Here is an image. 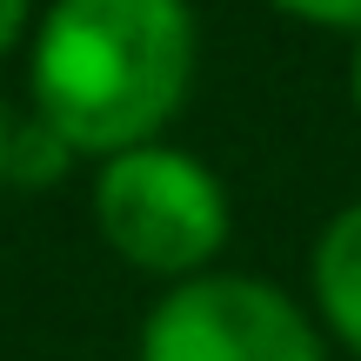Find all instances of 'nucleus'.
<instances>
[{
    "mask_svg": "<svg viewBox=\"0 0 361 361\" xmlns=\"http://www.w3.org/2000/svg\"><path fill=\"white\" fill-rule=\"evenodd\" d=\"M201 67L194 0H47L27 34V114L80 161L168 141Z\"/></svg>",
    "mask_w": 361,
    "mask_h": 361,
    "instance_id": "nucleus-1",
    "label": "nucleus"
},
{
    "mask_svg": "<svg viewBox=\"0 0 361 361\" xmlns=\"http://www.w3.org/2000/svg\"><path fill=\"white\" fill-rule=\"evenodd\" d=\"M87 214H94V234L128 268L154 274L161 288L207 274L234 228L221 174L180 141H147L114 161H94Z\"/></svg>",
    "mask_w": 361,
    "mask_h": 361,
    "instance_id": "nucleus-2",
    "label": "nucleus"
},
{
    "mask_svg": "<svg viewBox=\"0 0 361 361\" xmlns=\"http://www.w3.org/2000/svg\"><path fill=\"white\" fill-rule=\"evenodd\" d=\"M134 361H328V335L288 288L207 268L154 295Z\"/></svg>",
    "mask_w": 361,
    "mask_h": 361,
    "instance_id": "nucleus-3",
    "label": "nucleus"
},
{
    "mask_svg": "<svg viewBox=\"0 0 361 361\" xmlns=\"http://www.w3.org/2000/svg\"><path fill=\"white\" fill-rule=\"evenodd\" d=\"M308 314L361 361V201L335 207L308 247Z\"/></svg>",
    "mask_w": 361,
    "mask_h": 361,
    "instance_id": "nucleus-4",
    "label": "nucleus"
},
{
    "mask_svg": "<svg viewBox=\"0 0 361 361\" xmlns=\"http://www.w3.org/2000/svg\"><path fill=\"white\" fill-rule=\"evenodd\" d=\"M74 161H80V154L47 128V121H34V114L13 121V141H7V188H54Z\"/></svg>",
    "mask_w": 361,
    "mask_h": 361,
    "instance_id": "nucleus-5",
    "label": "nucleus"
},
{
    "mask_svg": "<svg viewBox=\"0 0 361 361\" xmlns=\"http://www.w3.org/2000/svg\"><path fill=\"white\" fill-rule=\"evenodd\" d=\"M274 13L301 27H328V34H361V0H268Z\"/></svg>",
    "mask_w": 361,
    "mask_h": 361,
    "instance_id": "nucleus-6",
    "label": "nucleus"
},
{
    "mask_svg": "<svg viewBox=\"0 0 361 361\" xmlns=\"http://www.w3.org/2000/svg\"><path fill=\"white\" fill-rule=\"evenodd\" d=\"M34 13H40L34 0H0V61H7V54L34 34Z\"/></svg>",
    "mask_w": 361,
    "mask_h": 361,
    "instance_id": "nucleus-7",
    "label": "nucleus"
},
{
    "mask_svg": "<svg viewBox=\"0 0 361 361\" xmlns=\"http://www.w3.org/2000/svg\"><path fill=\"white\" fill-rule=\"evenodd\" d=\"M348 101H355V114H361V34H355V54H348Z\"/></svg>",
    "mask_w": 361,
    "mask_h": 361,
    "instance_id": "nucleus-8",
    "label": "nucleus"
},
{
    "mask_svg": "<svg viewBox=\"0 0 361 361\" xmlns=\"http://www.w3.org/2000/svg\"><path fill=\"white\" fill-rule=\"evenodd\" d=\"M7 141H13V114L0 107V188H7Z\"/></svg>",
    "mask_w": 361,
    "mask_h": 361,
    "instance_id": "nucleus-9",
    "label": "nucleus"
}]
</instances>
